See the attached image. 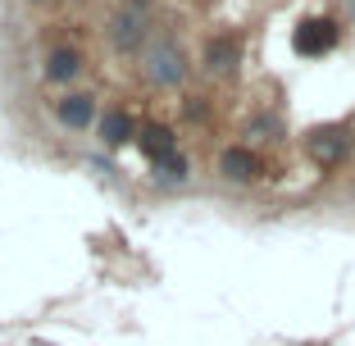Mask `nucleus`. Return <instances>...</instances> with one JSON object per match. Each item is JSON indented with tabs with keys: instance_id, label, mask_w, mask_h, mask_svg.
<instances>
[{
	"instance_id": "f257e3e1",
	"label": "nucleus",
	"mask_w": 355,
	"mask_h": 346,
	"mask_svg": "<svg viewBox=\"0 0 355 346\" xmlns=\"http://www.w3.org/2000/svg\"><path fill=\"white\" fill-rule=\"evenodd\" d=\"M337 23L333 19H305L301 28L292 32V46H296V55H305V60H314V55H328L337 46Z\"/></svg>"
},
{
	"instance_id": "f03ea898",
	"label": "nucleus",
	"mask_w": 355,
	"mask_h": 346,
	"mask_svg": "<svg viewBox=\"0 0 355 346\" xmlns=\"http://www.w3.org/2000/svg\"><path fill=\"white\" fill-rule=\"evenodd\" d=\"M146 73L155 78L159 87H178V83H182V73H187L182 51H178L173 42H155V46L146 51Z\"/></svg>"
},
{
	"instance_id": "7ed1b4c3",
	"label": "nucleus",
	"mask_w": 355,
	"mask_h": 346,
	"mask_svg": "<svg viewBox=\"0 0 355 346\" xmlns=\"http://www.w3.org/2000/svg\"><path fill=\"white\" fill-rule=\"evenodd\" d=\"M110 42L123 55L141 51V42H146V19H141V10H119L114 19H110Z\"/></svg>"
},
{
	"instance_id": "20e7f679",
	"label": "nucleus",
	"mask_w": 355,
	"mask_h": 346,
	"mask_svg": "<svg viewBox=\"0 0 355 346\" xmlns=\"http://www.w3.org/2000/svg\"><path fill=\"white\" fill-rule=\"evenodd\" d=\"M137 146H141V155L150 159V164H168V159H178V137L168 132L164 123H146L141 132H137Z\"/></svg>"
},
{
	"instance_id": "39448f33",
	"label": "nucleus",
	"mask_w": 355,
	"mask_h": 346,
	"mask_svg": "<svg viewBox=\"0 0 355 346\" xmlns=\"http://www.w3.org/2000/svg\"><path fill=\"white\" fill-rule=\"evenodd\" d=\"M219 173H223L228 182H251L255 173H260V159H255L246 146H228V150L219 155Z\"/></svg>"
},
{
	"instance_id": "423d86ee",
	"label": "nucleus",
	"mask_w": 355,
	"mask_h": 346,
	"mask_svg": "<svg viewBox=\"0 0 355 346\" xmlns=\"http://www.w3.org/2000/svg\"><path fill=\"white\" fill-rule=\"evenodd\" d=\"M55 114H60V123L64 128H87L92 123V114H96V105H92V96H64L60 105H55Z\"/></svg>"
},
{
	"instance_id": "0eeeda50",
	"label": "nucleus",
	"mask_w": 355,
	"mask_h": 346,
	"mask_svg": "<svg viewBox=\"0 0 355 346\" xmlns=\"http://www.w3.org/2000/svg\"><path fill=\"white\" fill-rule=\"evenodd\" d=\"M128 137H137L132 119H128L123 110H105V114H101V141H105V146H123Z\"/></svg>"
},
{
	"instance_id": "6e6552de",
	"label": "nucleus",
	"mask_w": 355,
	"mask_h": 346,
	"mask_svg": "<svg viewBox=\"0 0 355 346\" xmlns=\"http://www.w3.org/2000/svg\"><path fill=\"white\" fill-rule=\"evenodd\" d=\"M232 64H237V42H232V37H214V42L205 46V69L209 73H228Z\"/></svg>"
},
{
	"instance_id": "1a4fd4ad",
	"label": "nucleus",
	"mask_w": 355,
	"mask_h": 346,
	"mask_svg": "<svg viewBox=\"0 0 355 346\" xmlns=\"http://www.w3.org/2000/svg\"><path fill=\"white\" fill-rule=\"evenodd\" d=\"M78 69H83L78 51H51L46 55V78L51 83H69V78H78Z\"/></svg>"
},
{
	"instance_id": "9d476101",
	"label": "nucleus",
	"mask_w": 355,
	"mask_h": 346,
	"mask_svg": "<svg viewBox=\"0 0 355 346\" xmlns=\"http://www.w3.org/2000/svg\"><path fill=\"white\" fill-rule=\"evenodd\" d=\"M342 150H346L342 132H319V137H314V155H319V159H337Z\"/></svg>"
}]
</instances>
